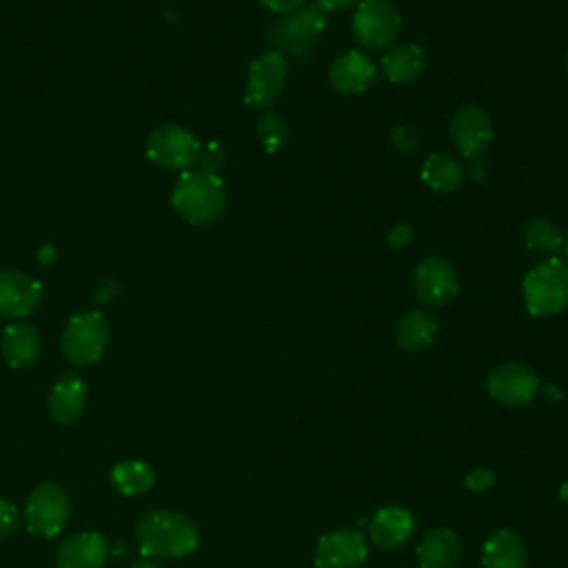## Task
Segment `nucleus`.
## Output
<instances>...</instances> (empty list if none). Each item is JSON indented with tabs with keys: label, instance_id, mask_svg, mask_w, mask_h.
Here are the masks:
<instances>
[{
	"label": "nucleus",
	"instance_id": "nucleus-1",
	"mask_svg": "<svg viewBox=\"0 0 568 568\" xmlns=\"http://www.w3.org/2000/svg\"><path fill=\"white\" fill-rule=\"evenodd\" d=\"M135 541L144 559H182L200 544L197 526L175 510H151L135 524Z\"/></svg>",
	"mask_w": 568,
	"mask_h": 568
},
{
	"label": "nucleus",
	"instance_id": "nucleus-2",
	"mask_svg": "<svg viewBox=\"0 0 568 568\" xmlns=\"http://www.w3.org/2000/svg\"><path fill=\"white\" fill-rule=\"evenodd\" d=\"M171 206L189 224L204 226L215 222L226 206V191L222 178L202 169L184 171L173 184Z\"/></svg>",
	"mask_w": 568,
	"mask_h": 568
},
{
	"label": "nucleus",
	"instance_id": "nucleus-3",
	"mask_svg": "<svg viewBox=\"0 0 568 568\" xmlns=\"http://www.w3.org/2000/svg\"><path fill=\"white\" fill-rule=\"evenodd\" d=\"M524 302L532 317H550L568 306V264L548 257L524 277Z\"/></svg>",
	"mask_w": 568,
	"mask_h": 568
},
{
	"label": "nucleus",
	"instance_id": "nucleus-4",
	"mask_svg": "<svg viewBox=\"0 0 568 568\" xmlns=\"http://www.w3.org/2000/svg\"><path fill=\"white\" fill-rule=\"evenodd\" d=\"M326 27V11L322 7L302 4L300 9L277 18L266 29V40L284 58L306 55Z\"/></svg>",
	"mask_w": 568,
	"mask_h": 568
},
{
	"label": "nucleus",
	"instance_id": "nucleus-5",
	"mask_svg": "<svg viewBox=\"0 0 568 568\" xmlns=\"http://www.w3.org/2000/svg\"><path fill=\"white\" fill-rule=\"evenodd\" d=\"M24 526L31 535L55 537L71 519V497L55 481L38 484L24 499Z\"/></svg>",
	"mask_w": 568,
	"mask_h": 568
},
{
	"label": "nucleus",
	"instance_id": "nucleus-6",
	"mask_svg": "<svg viewBox=\"0 0 568 568\" xmlns=\"http://www.w3.org/2000/svg\"><path fill=\"white\" fill-rule=\"evenodd\" d=\"M109 344V324L102 313L84 311L67 320L60 346L71 364L87 366L102 357Z\"/></svg>",
	"mask_w": 568,
	"mask_h": 568
},
{
	"label": "nucleus",
	"instance_id": "nucleus-7",
	"mask_svg": "<svg viewBox=\"0 0 568 568\" xmlns=\"http://www.w3.org/2000/svg\"><path fill=\"white\" fill-rule=\"evenodd\" d=\"M202 144L180 124H160L146 138V155L151 162L173 171H189L197 164Z\"/></svg>",
	"mask_w": 568,
	"mask_h": 568
},
{
	"label": "nucleus",
	"instance_id": "nucleus-8",
	"mask_svg": "<svg viewBox=\"0 0 568 568\" xmlns=\"http://www.w3.org/2000/svg\"><path fill=\"white\" fill-rule=\"evenodd\" d=\"M402 18L390 0H362L353 13V36L366 49H384L399 33Z\"/></svg>",
	"mask_w": 568,
	"mask_h": 568
},
{
	"label": "nucleus",
	"instance_id": "nucleus-9",
	"mask_svg": "<svg viewBox=\"0 0 568 568\" xmlns=\"http://www.w3.org/2000/svg\"><path fill=\"white\" fill-rule=\"evenodd\" d=\"M286 80H288V60L275 49L260 53L257 58H253L248 67L244 102L255 109L271 106L275 98L282 93Z\"/></svg>",
	"mask_w": 568,
	"mask_h": 568
},
{
	"label": "nucleus",
	"instance_id": "nucleus-10",
	"mask_svg": "<svg viewBox=\"0 0 568 568\" xmlns=\"http://www.w3.org/2000/svg\"><path fill=\"white\" fill-rule=\"evenodd\" d=\"M537 373L519 362H506L495 366L486 377L488 395L501 406H526L539 393Z\"/></svg>",
	"mask_w": 568,
	"mask_h": 568
},
{
	"label": "nucleus",
	"instance_id": "nucleus-11",
	"mask_svg": "<svg viewBox=\"0 0 568 568\" xmlns=\"http://www.w3.org/2000/svg\"><path fill=\"white\" fill-rule=\"evenodd\" d=\"M413 286L417 297L426 306H435V308L446 306L459 293V280H457L455 266L439 255H428L415 266Z\"/></svg>",
	"mask_w": 568,
	"mask_h": 568
},
{
	"label": "nucleus",
	"instance_id": "nucleus-12",
	"mask_svg": "<svg viewBox=\"0 0 568 568\" xmlns=\"http://www.w3.org/2000/svg\"><path fill=\"white\" fill-rule=\"evenodd\" d=\"M448 131L459 155L468 160H479L493 142V122L488 113L475 104L457 109Z\"/></svg>",
	"mask_w": 568,
	"mask_h": 568
},
{
	"label": "nucleus",
	"instance_id": "nucleus-13",
	"mask_svg": "<svg viewBox=\"0 0 568 568\" xmlns=\"http://www.w3.org/2000/svg\"><path fill=\"white\" fill-rule=\"evenodd\" d=\"M368 555L359 530L339 528L320 537L313 555L315 568H359Z\"/></svg>",
	"mask_w": 568,
	"mask_h": 568
},
{
	"label": "nucleus",
	"instance_id": "nucleus-14",
	"mask_svg": "<svg viewBox=\"0 0 568 568\" xmlns=\"http://www.w3.org/2000/svg\"><path fill=\"white\" fill-rule=\"evenodd\" d=\"M42 302V286L24 271H0V317H29Z\"/></svg>",
	"mask_w": 568,
	"mask_h": 568
},
{
	"label": "nucleus",
	"instance_id": "nucleus-15",
	"mask_svg": "<svg viewBox=\"0 0 568 568\" xmlns=\"http://www.w3.org/2000/svg\"><path fill=\"white\" fill-rule=\"evenodd\" d=\"M111 546L98 530H82L67 537L55 550L58 568H102Z\"/></svg>",
	"mask_w": 568,
	"mask_h": 568
},
{
	"label": "nucleus",
	"instance_id": "nucleus-16",
	"mask_svg": "<svg viewBox=\"0 0 568 568\" xmlns=\"http://www.w3.org/2000/svg\"><path fill=\"white\" fill-rule=\"evenodd\" d=\"M328 80L339 93L355 95L366 91L375 80V64L364 51L348 49L331 62Z\"/></svg>",
	"mask_w": 568,
	"mask_h": 568
},
{
	"label": "nucleus",
	"instance_id": "nucleus-17",
	"mask_svg": "<svg viewBox=\"0 0 568 568\" xmlns=\"http://www.w3.org/2000/svg\"><path fill=\"white\" fill-rule=\"evenodd\" d=\"M368 532H371V539L375 541V546H379L384 550H395L413 537L415 517L410 510H406L402 506H382L373 515V519L368 524Z\"/></svg>",
	"mask_w": 568,
	"mask_h": 568
},
{
	"label": "nucleus",
	"instance_id": "nucleus-18",
	"mask_svg": "<svg viewBox=\"0 0 568 568\" xmlns=\"http://www.w3.org/2000/svg\"><path fill=\"white\" fill-rule=\"evenodd\" d=\"M89 388L84 379L75 373H64L49 393V415L58 424H71L75 422L87 406Z\"/></svg>",
	"mask_w": 568,
	"mask_h": 568
},
{
	"label": "nucleus",
	"instance_id": "nucleus-19",
	"mask_svg": "<svg viewBox=\"0 0 568 568\" xmlns=\"http://www.w3.org/2000/svg\"><path fill=\"white\" fill-rule=\"evenodd\" d=\"M0 351L9 366H31L40 355V333L29 322H13L2 331Z\"/></svg>",
	"mask_w": 568,
	"mask_h": 568
},
{
	"label": "nucleus",
	"instance_id": "nucleus-20",
	"mask_svg": "<svg viewBox=\"0 0 568 568\" xmlns=\"http://www.w3.org/2000/svg\"><path fill=\"white\" fill-rule=\"evenodd\" d=\"M462 557V541L450 528L428 530L417 546L419 568H455Z\"/></svg>",
	"mask_w": 568,
	"mask_h": 568
},
{
	"label": "nucleus",
	"instance_id": "nucleus-21",
	"mask_svg": "<svg viewBox=\"0 0 568 568\" xmlns=\"http://www.w3.org/2000/svg\"><path fill=\"white\" fill-rule=\"evenodd\" d=\"M528 550L524 539L508 528L493 532L481 552L484 568H526Z\"/></svg>",
	"mask_w": 568,
	"mask_h": 568
},
{
	"label": "nucleus",
	"instance_id": "nucleus-22",
	"mask_svg": "<svg viewBox=\"0 0 568 568\" xmlns=\"http://www.w3.org/2000/svg\"><path fill=\"white\" fill-rule=\"evenodd\" d=\"M426 69V53L419 44H395L382 55V73L393 84H408Z\"/></svg>",
	"mask_w": 568,
	"mask_h": 568
},
{
	"label": "nucleus",
	"instance_id": "nucleus-23",
	"mask_svg": "<svg viewBox=\"0 0 568 568\" xmlns=\"http://www.w3.org/2000/svg\"><path fill=\"white\" fill-rule=\"evenodd\" d=\"M435 335H437V322L428 311H422V308H413L404 313L395 326V339L399 348L410 353L428 348Z\"/></svg>",
	"mask_w": 568,
	"mask_h": 568
},
{
	"label": "nucleus",
	"instance_id": "nucleus-24",
	"mask_svg": "<svg viewBox=\"0 0 568 568\" xmlns=\"http://www.w3.org/2000/svg\"><path fill=\"white\" fill-rule=\"evenodd\" d=\"M466 171L457 158L450 153H433L422 164V180L428 189L437 193L457 191L464 184Z\"/></svg>",
	"mask_w": 568,
	"mask_h": 568
},
{
	"label": "nucleus",
	"instance_id": "nucleus-25",
	"mask_svg": "<svg viewBox=\"0 0 568 568\" xmlns=\"http://www.w3.org/2000/svg\"><path fill=\"white\" fill-rule=\"evenodd\" d=\"M109 481L120 495L133 497L146 493L153 486L155 470L142 459H124L111 468Z\"/></svg>",
	"mask_w": 568,
	"mask_h": 568
},
{
	"label": "nucleus",
	"instance_id": "nucleus-26",
	"mask_svg": "<svg viewBox=\"0 0 568 568\" xmlns=\"http://www.w3.org/2000/svg\"><path fill=\"white\" fill-rule=\"evenodd\" d=\"M524 242L530 251L552 253L564 244V237H561V231L557 229L555 222H550L546 217H537V220H530L526 224Z\"/></svg>",
	"mask_w": 568,
	"mask_h": 568
},
{
	"label": "nucleus",
	"instance_id": "nucleus-27",
	"mask_svg": "<svg viewBox=\"0 0 568 568\" xmlns=\"http://www.w3.org/2000/svg\"><path fill=\"white\" fill-rule=\"evenodd\" d=\"M255 133H257V140L262 142V146L268 151V153H275L280 151L286 140H288V124L286 120L280 115V113H264L257 124H255Z\"/></svg>",
	"mask_w": 568,
	"mask_h": 568
},
{
	"label": "nucleus",
	"instance_id": "nucleus-28",
	"mask_svg": "<svg viewBox=\"0 0 568 568\" xmlns=\"http://www.w3.org/2000/svg\"><path fill=\"white\" fill-rule=\"evenodd\" d=\"M197 164L206 173H217L222 169V164H224V149H222V144L220 142H206L200 149Z\"/></svg>",
	"mask_w": 568,
	"mask_h": 568
},
{
	"label": "nucleus",
	"instance_id": "nucleus-29",
	"mask_svg": "<svg viewBox=\"0 0 568 568\" xmlns=\"http://www.w3.org/2000/svg\"><path fill=\"white\" fill-rule=\"evenodd\" d=\"M20 526V510L13 501L0 497V537H9Z\"/></svg>",
	"mask_w": 568,
	"mask_h": 568
},
{
	"label": "nucleus",
	"instance_id": "nucleus-30",
	"mask_svg": "<svg viewBox=\"0 0 568 568\" xmlns=\"http://www.w3.org/2000/svg\"><path fill=\"white\" fill-rule=\"evenodd\" d=\"M464 486H466L468 490H475V493L488 490L490 486H495V473H493L490 468H475V470L466 473Z\"/></svg>",
	"mask_w": 568,
	"mask_h": 568
},
{
	"label": "nucleus",
	"instance_id": "nucleus-31",
	"mask_svg": "<svg viewBox=\"0 0 568 568\" xmlns=\"http://www.w3.org/2000/svg\"><path fill=\"white\" fill-rule=\"evenodd\" d=\"M410 237H413V229L408 224H395L390 229L386 242H388L390 248H402V246H406L410 242Z\"/></svg>",
	"mask_w": 568,
	"mask_h": 568
},
{
	"label": "nucleus",
	"instance_id": "nucleus-32",
	"mask_svg": "<svg viewBox=\"0 0 568 568\" xmlns=\"http://www.w3.org/2000/svg\"><path fill=\"white\" fill-rule=\"evenodd\" d=\"M264 9L273 11V13H280V16H286L295 9H300L304 4V0H257Z\"/></svg>",
	"mask_w": 568,
	"mask_h": 568
},
{
	"label": "nucleus",
	"instance_id": "nucleus-33",
	"mask_svg": "<svg viewBox=\"0 0 568 568\" xmlns=\"http://www.w3.org/2000/svg\"><path fill=\"white\" fill-rule=\"evenodd\" d=\"M355 0H315L317 7H322L324 11H335V9H342V7H348L353 4Z\"/></svg>",
	"mask_w": 568,
	"mask_h": 568
},
{
	"label": "nucleus",
	"instance_id": "nucleus-34",
	"mask_svg": "<svg viewBox=\"0 0 568 568\" xmlns=\"http://www.w3.org/2000/svg\"><path fill=\"white\" fill-rule=\"evenodd\" d=\"M131 568H160V564L155 559H140L138 564H133Z\"/></svg>",
	"mask_w": 568,
	"mask_h": 568
},
{
	"label": "nucleus",
	"instance_id": "nucleus-35",
	"mask_svg": "<svg viewBox=\"0 0 568 568\" xmlns=\"http://www.w3.org/2000/svg\"><path fill=\"white\" fill-rule=\"evenodd\" d=\"M481 169H484V164L475 160V164H473V173H475V178H481Z\"/></svg>",
	"mask_w": 568,
	"mask_h": 568
},
{
	"label": "nucleus",
	"instance_id": "nucleus-36",
	"mask_svg": "<svg viewBox=\"0 0 568 568\" xmlns=\"http://www.w3.org/2000/svg\"><path fill=\"white\" fill-rule=\"evenodd\" d=\"M564 253H566V264H568V237L564 240Z\"/></svg>",
	"mask_w": 568,
	"mask_h": 568
},
{
	"label": "nucleus",
	"instance_id": "nucleus-37",
	"mask_svg": "<svg viewBox=\"0 0 568 568\" xmlns=\"http://www.w3.org/2000/svg\"><path fill=\"white\" fill-rule=\"evenodd\" d=\"M566 71H568V53H566Z\"/></svg>",
	"mask_w": 568,
	"mask_h": 568
}]
</instances>
